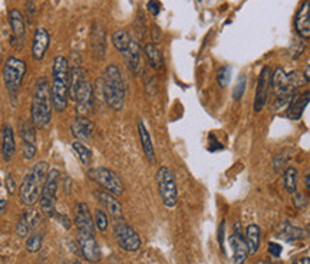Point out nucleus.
Listing matches in <instances>:
<instances>
[{"instance_id": "obj_1", "label": "nucleus", "mask_w": 310, "mask_h": 264, "mask_svg": "<svg viewBox=\"0 0 310 264\" xmlns=\"http://www.w3.org/2000/svg\"><path fill=\"white\" fill-rule=\"evenodd\" d=\"M71 86V63L65 56H56L52 66V102L56 112H64L68 107Z\"/></svg>"}, {"instance_id": "obj_2", "label": "nucleus", "mask_w": 310, "mask_h": 264, "mask_svg": "<svg viewBox=\"0 0 310 264\" xmlns=\"http://www.w3.org/2000/svg\"><path fill=\"white\" fill-rule=\"evenodd\" d=\"M52 112H53V102H52L50 83L48 78L42 76L35 83L32 107H30L32 124L36 128H46L52 121Z\"/></svg>"}, {"instance_id": "obj_3", "label": "nucleus", "mask_w": 310, "mask_h": 264, "mask_svg": "<svg viewBox=\"0 0 310 264\" xmlns=\"http://www.w3.org/2000/svg\"><path fill=\"white\" fill-rule=\"evenodd\" d=\"M98 85L101 86L106 105L114 111H121L125 104L127 88L119 68L116 65L106 66L104 76L98 79Z\"/></svg>"}, {"instance_id": "obj_4", "label": "nucleus", "mask_w": 310, "mask_h": 264, "mask_svg": "<svg viewBox=\"0 0 310 264\" xmlns=\"http://www.w3.org/2000/svg\"><path fill=\"white\" fill-rule=\"evenodd\" d=\"M49 165L45 161H39L33 165L30 171L26 174L23 181L20 184L19 195L25 206L32 207L41 200L42 190L46 182L49 174Z\"/></svg>"}, {"instance_id": "obj_5", "label": "nucleus", "mask_w": 310, "mask_h": 264, "mask_svg": "<svg viewBox=\"0 0 310 264\" xmlns=\"http://www.w3.org/2000/svg\"><path fill=\"white\" fill-rule=\"evenodd\" d=\"M157 187L160 197L163 200V204L168 208L177 206L178 201V190H177V182H175V175L172 173L170 167L164 165L157 171Z\"/></svg>"}, {"instance_id": "obj_6", "label": "nucleus", "mask_w": 310, "mask_h": 264, "mask_svg": "<svg viewBox=\"0 0 310 264\" xmlns=\"http://www.w3.org/2000/svg\"><path fill=\"white\" fill-rule=\"evenodd\" d=\"M26 75V63L22 59L10 56L3 66V82L10 95H16Z\"/></svg>"}, {"instance_id": "obj_7", "label": "nucleus", "mask_w": 310, "mask_h": 264, "mask_svg": "<svg viewBox=\"0 0 310 264\" xmlns=\"http://www.w3.org/2000/svg\"><path fill=\"white\" fill-rule=\"evenodd\" d=\"M59 178L60 173L57 170H50L48 174L46 182L43 185V190L41 194V210L46 217H55L56 215V194L59 188Z\"/></svg>"}, {"instance_id": "obj_8", "label": "nucleus", "mask_w": 310, "mask_h": 264, "mask_svg": "<svg viewBox=\"0 0 310 264\" xmlns=\"http://www.w3.org/2000/svg\"><path fill=\"white\" fill-rule=\"evenodd\" d=\"M89 177L92 181H95L98 185L111 194L121 195L123 194V184L119 178V175L114 173L112 170L105 168V167H97V168H90Z\"/></svg>"}, {"instance_id": "obj_9", "label": "nucleus", "mask_w": 310, "mask_h": 264, "mask_svg": "<svg viewBox=\"0 0 310 264\" xmlns=\"http://www.w3.org/2000/svg\"><path fill=\"white\" fill-rule=\"evenodd\" d=\"M114 237L118 246L122 248L123 251H128V253L138 251L142 244L138 233L121 218H118L114 225Z\"/></svg>"}, {"instance_id": "obj_10", "label": "nucleus", "mask_w": 310, "mask_h": 264, "mask_svg": "<svg viewBox=\"0 0 310 264\" xmlns=\"http://www.w3.org/2000/svg\"><path fill=\"white\" fill-rule=\"evenodd\" d=\"M271 88L276 93L277 108L290 102V99L296 95V92L293 91L290 81H289V74H286L283 68H277L274 71V74L271 75Z\"/></svg>"}, {"instance_id": "obj_11", "label": "nucleus", "mask_w": 310, "mask_h": 264, "mask_svg": "<svg viewBox=\"0 0 310 264\" xmlns=\"http://www.w3.org/2000/svg\"><path fill=\"white\" fill-rule=\"evenodd\" d=\"M230 248H231V258L230 263L231 264H244L249 256V248H247V243L243 237V233L240 231V224L237 223L234 225V233L230 236L229 239Z\"/></svg>"}, {"instance_id": "obj_12", "label": "nucleus", "mask_w": 310, "mask_h": 264, "mask_svg": "<svg viewBox=\"0 0 310 264\" xmlns=\"http://www.w3.org/2000/svg\"><path fill=\"white\" fill-rule=\"evenodd\" d=\"M94 86L92 83L86 79L85 82L82 83L78 89V93H76V98H75V102H76V107H75V111L79 116H86L92 111V107H94Z\"/></svg>"}, {"instance_id": "obj_13", "label": "nucleus", "mask_w": 310, "mask_h": 264, "mask_svg": "<svg viewBox=\"0 0 310 264\" xmlns=\"http://www.w3.org/2000/svg\"><path fill=\"white\" fill-rule=\"evenodd\" d=\"M271 86V72L269 66H264L261 69L259 82H257V89H256V98H254V111L260 112L264 108L267 98H269V91Z\"/></svg>"}, {"instance_id": "obj_14", "label": "nucleus", "mask_w": 310, "mask_h": 264, "mask_svg": "<svg viewBox=\"0 0 310 264\" xmlns=\"http://www.w3.org/2000/svg\"><path fill=\"white\" fill-rule=\"evenodd\" d=\"M75 225L79 231V234L85 236H94L95 231V223L90 214L89 206L86 203H79L75 210Z\"/></svg>"}, {"instance_id": "obj_15", "label": "nucleus", "mask_w": 310, "mask_h": 264, "mask_svg": "<svg viewBox=\"0 0 310 264\" xmlns=\"http://www.w3.org/2000/svg\"><path fill=\"white\" fill-rule=\"evenodd\" d=\"M78 246H79V251H81L82 257L89 261V263H98L102 257V251L99 247L98 241L95 240L94 236H85V234H79L78 237Z\"/></svg>"}, {"instance_id": "obj_16", "label": "nucleus", "mask_w": 310, "mask_h": 264, "mask_svg": "<svg viewBox=\"0 0 310 264\" xmlns=\"http://www.w3.org/2000/svg\"><path fill=\"white\" fill-rule=\"evenodd\" d=\"M35 125L32 121H25L20 125V137L23 141L22 145V152L25 159H33L36 155V132H35Z\"/></svg>"}, {"instance_id": "obj_17", "label": "nucleus", "mask_w": 310, "mask_h": 264, "mask_svg": "<svg viewBox=\"0 0 310 264\" xmlns=\"http://www.w3.org/2000/svg\"><path fill=\"white\" fill-rule=\"evenodd\" d=\"M9 23H10L12 32H13V41H12V43L17 42L16 48L17 49H22L26 39L25 17H23V15L17 9H12L9 12Z\"/></svg>"}, {"instance_id": "obj_18", "label": "nucleus", "mask_w": 310, "mask_h": 264, "mask_svg": "<svg viewBox=\"0 0 310 264\" xmlns=\"http://www.w3.org/2000/svg\"><path fill=\"white\" fill-rule=\"evenodd\" d=\"M50 43V35L48 29L45 27H38L36 32L33 35L32 42V55L35 60H42L45 58L48 48Z\"/></svg>"}, {"instance_id": "obj_19", "label": "nucleus", "mask_w": 310, "mask_h": 264, "mask_svg": "<svg viewBox=\"0 0 310 264\" xmlns=\"http://www.w3.org/2000/svg\"><path fill=\"white\" fill-rule=\"evenodd\" d=\"M89 42L94 56L97 59L104 58L106 50V33L105 29L99 23H94V26H92Z\"/></svg>"}, {"instance_id": "obj_20", "label": "nucleus", "mask_w": 310, "mask_h": 264, "mask_svg": "<svg viewBox=\"0 0 310 264\" xmlns=\"http://www.w3.org/2000/svg\"><path fill=\"white\" fill-rule=\"evenodd\" d=\"M122 56L131 72L138 75L141 72V46L138 42L131 39L128 48L122 52Z\"/></svg>"}, {"instance_id": "obj_21", "label": "nucleus", "mask_w": 310, "mask_h": 264, "mask_svg": "<svg viewBox=\"0 0 310 264\" xmlns=\"http://www.w3.org/2000/svg\"><path fill=\"white\" fill-rule=\"evenodd\" d=\"M16 152V141H15V132L10 125H3L2 129V155L5 161H12Z\"/></svg>"}, {"instance_id": "obj_22", "label": "nucleus", "mask_w": 310, "mask_h": 264, "mask_svg": "<svg viewBox=\"0 0 310 264\" xmlns=\"http://www.w3.org/2000/svg\"><path fill=\"white\" fill-rule=\"evenodd\" d=\"M294 26L303 39H310V3L304 2L294 19Z\"/></svg>"}, {"instance_id": "obj_23", "label": "nucleus", "mask_w": 310, "mask_h": 264, "mask_svg": "<svg viewBox=\"0 0 310 264\" xmlns=\"http://www.w3.org/2000/svg\"><path fill=\"white\" fill-rule=\"evenodd\" d=\"M95 195L98 198L99 203L105 207V210L109 214L115 217V218H121V215H122V206L116 200L114 194H111L108 191H97Z\"/></svg>"}, {"instance_id": "obj_24", "label": "nucleus", "mask_w": 310, "mask_h": 264, "mask_svg": "<svg viewBox=\"0 0 310 264\" xmlns=\"http://www.w3.org/2000/svg\"><path fill=\"white\" fill-rule=\"evenodd\" d=\"M310 102V91L303 92L299 95H294L293 98L290 99V104H289V109H287V116L290 119H299L303 115L304 109L307 107V104Z\"/></svg>"}, {"instance_id": "obj_25", "label": "nucleus", "mask_w": 310, "mask_h": 264, "mask_svg": "<svg viewBox=\"0 0 310 264\" xmlns=\"http://www.w3.org/2000/svg\"><path fill=\"white\" fill-rule=\"evenodd\" d=\"M138 134L141 145H142V151L145 154V158L148 159V162L155 164V151L154 145H152V140H151V135L148 132L147 126L142 122V119H138Z\"/></svg>"}, {"instance_id": "obj_26", "label": "nucleus", "mask_w": 310, "mask_h": 264, "mask_svg": "<svg viewBox=\"0 0 310 264\" xmlns=\"http://www.w3.org/2000/svg\"><path fill=\"white\" fill-rule=\"evenodd\" d=\"M71 131L76 140H86L94 131V124L86 116H78L71 125Z\"/></svg>"}, {"instance_id": "obj_27", "label": "nucleus", "mask_w": 310, "mask_h": 264, "mask_svg": "<svg viewBox=\"0 0 310 264\" xmlns=\"http://www.w3.org/2000/svg\"><path fill=\"white\" fill-rule=\"evenodd\" d=\"M86 81V71L79 63L71 66V86H69V98L75 101L78 89L82 83Z\"/></svg>"}, {"instance_id": "obj_28", "label": "nucleus", "mask_w": 310, "mask_h": 264, "mask_svg": "<svg viewBox=\"0 0 310 264\" xmlns=\"http://www.w3.org/2000/svg\"><path fill=\"white\" fill-rule=\"evenodd\" d=\"M260 227L257 224H250L245 230V243L249 248V254H256L260 247Z\"/></svg>"}, {"instance_id": "obj_29", "label": "nucleus", "mask_w": 310, "mask_h": 264, "mask_svg": "<svg viewBox=\"0 0 310 264\" xmlns=\"http://www.w3.org/2000/svg\"><path fill=\"white\" fill-rule=\"evenodd\" d=\"M144 53H145L148 63H149V66H151L152 69H155V71L163 69V53H161V50L157 48V45H154V43H147V45L144 46Z\"/></svg>"}, {"instance_id": "obj_30", "label": "nucleus", "mask_w": 310, "mask_h": 264, "mask_svg": "<svg viewBox=\"0 0 310 264\" xmlns=\"http://www.w3.org/2000/svg\"><path fill=\"white\" fill-rule=\"evenodd\" d=\"M278 237L286 241H296L304 237V231L290 223H283L278 230Z\"/></svg>"}, {"instance_id": "obj_31", "label": "nucleus", "mask_w": 310, "mask_h": 264, "mask_svg": "<svg viewBox=\"0 0 310 264\" xmlns=\"http://www.w3.org/2000/svg\"><path fill=\"white\" fill-rule=\"evenodd\" d=\"M130 42H131L130 33L127 32V30H123V29H118V30H115V32L112 33V43H114L115 49L119 50L121 53H122L123 50L128 48Z\"/></svg>"}, {"instance_id": "obj_32", "label": "nucleus", "mask_w": 310, "mask_h": 264, "mask_svg": "<svg viewBox=\"0 0 310 264\" xmlns=\"http://www.w3.org/2000/svg\"><path fill=\"white\" fill-rule=\"evenodd\" d=\"M72 148H74L75 154L78 155V158L81 159V162L83 165H88L90 164V161H92V152H90V149L86 147V145H83L81 141H74L72 142Z\"/></svg>"}, {"instance_id": "obj_33", "label": "nucleus", "mask_w": 310, "mask_h": 264, "mask_svg": "<svg viewBox=\"0 0 310 264\" xmlns=\"http://www.w3.org/2000/svg\"><path fill=\"white\" fill-rule=\"evenodd\" d=\"M285 188L289 194H294L297 190V170L287 167L285 171Z\"/></svg>"}, {"instance_id": "obj_34", "label": "nucleus", "mask_w": 310, "mask_h": 264, "mask_svg": "<svg viewBox=\"0 0 310 264\" xmlns=\"http://www.w3.org/2000/svg\"><path fill=\"white\" fill-rule=\"evenodd\" d=\"M231 74H233V69L230 66H223L217 71V83L220 88H227L229 86L230 81H231Z\"/></svg>"}, {"instance_id": "obj_35", "label": "nucleus", "mask_w": 310, "mask_h": 264, "mask_svg": "<svg viewBox=\"0 0 310 264\" xmlns=\"http://www.w3.org/2000/svg\"><path fill=\"white\" fill-rule=\"evenodd\" d=\"M42 243H43V237L41 234H30L26 240V250L29 253H38L42 248Z\"/></svg>"}, {"instance_id": "obj_36", "label": "nucleus", "mask_w": 310, "mask_h": 264, "mask_svg": "<svg viewBox=\"0 0 310 264\" xmlns=\"http://www.w3.org/2000/svg\"><path fill=\"white\" fill-rule=\"evenodd\" d=\"M94 223H95V227H97L101 233H105V231L108 230V215L105 214V211L97 210V211H95V215H94Z\"/></svg>"}, {"instance_id": "obj_37", "label": "nucleus", "mask_w": 310, "mask_h": 264, "mask_svg": "<svg viewBox=\"0 0 310 264\" xmlns=\"http://www.w3.org/2000/svg\"><path fill=\"white\" fill-rule=\"evenodd\" d=\"M23 221H25L27 225H29V228L30 230H33L38 224H39V213L38 211H35V210H26L25 213L22 214V217H20Z\"/></svg>"}, {"instance_id": "obj_38", "label": "nucleus", "mask_w": 310, "mask_h": 264, "mask_svg": "<svg viewBox=\"0 0 310 264\" xmlns=\"http://www.w3.org/2000/svg\"><path fill=\"white\" fill-rule=\"evenodd\" d=\"M245 83H247V79H245L244 75H240L238 79H237L236 86L233 88V99L234 101H238V99L243 98L245 91Z\"/></svg>"}, {"instance_id": "obj_39", "label": "nucleus", "mask_w": 310, "mask_h": 264, "mask_svg": "<svg viewBox=\"0 0 310 264\" xmlns=\"http://www.w3.org/2000/svg\"><path fill=\"white\" fill-rule=\"evenodd\" d=\"M293 206L296 207L297 210H304L306 206H307V198L304 197L302 192H294Z\"/></svg>"}, {"instance_id": "obj_40", "label": "nucleus", "mask_w": 310, "mask_h": 264, "mask_svg": "<svg viewBox=\"0 0 310 264\" xmlns=\"http://www.w3.org/2000/svg\"><path fill=\"white\" fill-rule=\"evenodd\" d=\"M16 234L19 237H29L30 236V228L22 218L19 220V223L16 225Z\"/></svg>"}, {"instance_id": "obj_41", "label": "nucleus", "mask_w": 310, "mask_h": 264, "mask_svg": "<svg viewBox=\"0 0 310 264\" xmlns=\"http://www.w3.org/2000/svg\"><path fill=\"white\" fill-rule=\"evenodd\" d=\"M149 30H151V39H152V43H154V45L160 43L161 39H163V32H161V29L155 25V23H152Z\"/></svg>"}, {"instance_id": "obj_42", "label": "nucleus", "mask_w": 310, "mask_h": 264, "mask_svg": "<svg viewBox=\"0 0 310 264\" xmlns=\"http://www.w3.org/2000/svg\"><path fill=\"white\" fill-rule=\"evenodd\" d=\"M147 9L152 16H158L160 12H161V3L158 0H149L147 5Z\"/></svg>"}, {"instance_id": "obj_43", "label": "nucleus", "mask_w": 310, "mask_h": 264, "mask_svg": "<svg viewBox=\"0 0 310 264\" xmlns=\"http://www.w3.org/2000/svg\"><path fill=\"white\" fill-rule=\"evenodd\" d=\"M5 184H6V190H8V192L12 195V194H15V191H16V182H15V178L9 174L8 177H6V180H5Z\"/></svg>"}, {"instance_id": "obj_44", "label": "nucleus", "mask_w": 310, "mask_h": 264, "mask_svg": "<svg viewBox=\"0 0 310 264\" xmlns=\"http://www.w3.org/2000/svg\"><path fill=\"white\" fill-rule=\"evenodd\" d=\"M282 246L277 244V243H269V253L273 257H278L282 254Z\"/></svg>"}, {"instance_id": "obj_45", "label": "nucleus", "mask_w": 310, "mask_h": 264, "mask_svg": "<svg viewBox=\"0 0 310 264\" xmlns=\"http://www.w3.org/2000/svg\"><path fill=\"white\" fill-rule=\"evenodd\" d=\"M224 224H226L224 221H221L220 228H219V243H220V247L223 251H224V228H226Z\"/></svg>"}, {"instance_id": "obj_46", "label": "nucleus", "mask_w": 310, "mask_h": 264, "mask_svg": "<svg viewBox=\"0 0 310 264\" xmlns=\"http://www.w3.org/2000/svg\"><path fill=\"white\" fill-rule=\"evenodd\" d=\"M26 12H27L29 20H30L33 17V15H35V5H33L32 0H27V2H26ZM30 22H32V20H30Z\"/></svg>"}, {"instance_id": "obj_47", "label": "nucleus", "mask_w": 310, "mask_h": 264, "mask_svg": "<svg viewBox=\"0 0 310 264\" xmlns=\"http://www.w3.org/2000/svg\"><path fill=\"white\" fill-rule=\"evenodd\" d=\"M57 218H59V221H60L62 227H64L65 230H69V228H71V220H69V218H68L66 215L59 214V215H57Z\"/></svg>"}, {"instance_id": "obj_48", "label": "nucleus", "mask_w": 310, "mask_h": 264, "mask_svg": "<svg viewBox=\"0 0 310 264\" xmlns=\"http://www.w3.org/2000/svg\"><path fill=\"white\" fill-rule=\"evenodd\" d=\"M283 165H285V158H282L280 155H276L274 157V170H276V173H278L282 170Z\"/></svg>"}, {"instance_id": "obj_49", "label": "nucleus", "mask_w": 310, "mask_h": 264, "mask_svg": "<svg viewBox=\"0 0 310 264\" xmlns=\"http://www.w3.org/2000/svg\"><path fill=\"white\" fill-rule=\"evenodd\" d=\"M6 206H8V203H6V200H3V198H0V214L5 211V208H6Z\"/></svg>"}, {"instance_id": "obj_50", "label": "nucleus", "mask_w": 310, "mask_h": 264, "mask_svg": "<svg viewBox=\"0 0 310 264\" xmlns=\"http://www.w3.org/2000/svg\"><path fill=\"white\" fill-rule=\"evenodd\" d=\"M304 78H306V81L307 82H310V65L306 66V69H304Z\"/></svg>"}, {"instance_id": "obj_51", "label": "nucleus", "mask_w": 310, "mask_h": 264, "mask_svg": "<svg viewBox=\"0 0 310 264\" xmlns=\"http://www.w3.org/2000/svg\"><path fill=\"white\" fill-rule=\"evenodd\" d=\"M306 187H307V190L310 192V173L306 175Z\"/></svg>"}, {"instance_id": "obj_52", "label": "nucleus", "mask_w": 310, "mask_h": 264, "mask_svg": "<svg viewBox=\"0 0 310 264\" xmlns=\"http://www.w3.org/2000/svg\"><path fill=\"white\" fill-rule=\"evenodd\" d=\"M300 264H310V257H304V258H302Z\"/></svg>"}, {"instance_id": "obj_53", "label": "nucleus", "mask_w": 310, "mask_h": 264, "mask_svg": "<svg viewBox=\"0 0 310 264\" xmlns=\"http://www.w3.org/2000/svg\"><path fill=\"white\" fill-rule=\"evenodd\" d=\"M72 264H82V263H81V261H74Z\"/></svg>"}, {"instance_id": "obj_54", "label": "nucleus", "mask_w": 310, "mask_h": 264, "mask_svg": "<svg viewBox=\"0 0 310 264\" xmlns=\"http://www.w3.org/2000/svg\"><path fill=\"white\" fill-rule=\"evenodd\" d=\"M307 231H309V234H310V224H309V227H307Z\"/></svg>"}, {"instance_id": "obj_55", "label": "nucleus", "mask_w": 310, "mask_h": 264, "mask_svg": "<svg viewBox=\"0 0 310 264\" xmlns=\"http://www.w3.org/2000/svg\"><path fill=\"white\" fill-rule=\"evenodd\" d=\"M292 264H297V261H293V263H292Z\"/></svg>"}, {"instance_id": "obj_56", "label": "nucleus", "mask_w": 310, "mask_h": 264, "mask_svg": "<svg viewBox=\"0 0 310 264\" xmlns=\"http://www.w3.org/2000/svg\"><path fill=\"white\" fill-rule=\"evenodd\" d=\"M198 2H201V0H198Z\"/></svg>"}, {"instance_id": "obj_57", "label": "nucleus", "mask_w": 310, "mask_h": 264, "mask_svg": "<svg viewBox=\"0 0 310 264\" xmlns=\"http://www.w3.org/2000/svg\"><path fill=\"white\" fill-rule=\"evenodd\" d=\"M309 3H310V2H309Z\"/></svg>"}]
</instances>
